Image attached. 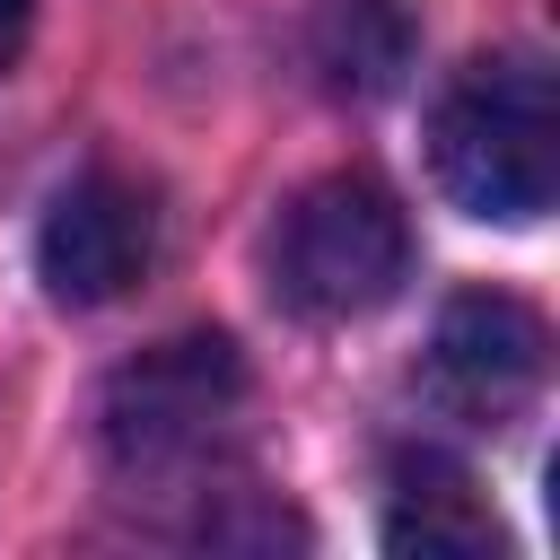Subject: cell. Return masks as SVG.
<instances>
[{"mask_svg": "<svg viewBox=\"0 0 560 560\" xmlns=\"http://www.w3.org/2000/svg\"><path fill=\"white\" fill-rule=\"evenodd\" d=\"M429 166L464 219L534 228L560 192V105H551L542 52L464 61L429 114Z\"/></svg>", "mask_w": 560, "mask_h": 560, "instance_id": "6da1fadb", "label": "cell"}, {"mask_svg": "<svg viewBox=\"0 0 560 560\" xmlns=\"http://www.w3.org/2000/svg\"><path fill=\"white\" fill-rule=\"evenodd\" d=\"M411 271V228L376 175H315L271 228V289L306 324L376 315Z\"/></svg>", "mask_w": 560, "mask_h": 560, "instance_id": "7a4b0ae2", "label": "cell"}, {"mask_svg": "<svg viewBox=\"0 0 560 560\" xmlns=\"http://www.w3.org/2000/svg\"><path fill=\"white\" fill-rule=\"evenodd\" d=\"M245 376H236V350L219 332H192V341H166L149 359H131L114 385H105V455L122 472H166V464H192L210 446V429L236 411Z\"/></svg>", "mask_w": 560, "mask_h": 560, "instance_id": "3957f363", "label": "cell"}, {"mask_svg": "<svg viewBox=\"0 0 560 560\" xmlns=\"http://www.w3.org/2000/svg\"><path fill=\"white\" fill-rule=\"evenodd\" d=\"M158 254V210L122 175H79L35 228V271L61 306H114Z\"/></svg>", "mask_w": 560, "mask_h": 560, "instance_id": "277c9868", "label": "cell"}, {"mask_svg": "<svg viewBox=\"0 0 560 560\" xmlns=\"http://www.w3.org/2000/svg\"><path fill=\"white\" fill-rule=\"evenodd\" d=\"M429 376L464 420H481V429L516 420L534 402V385H542V315L499 298V289L446 298L438 341H429Z\"/></svg>", "mask_w": 560, "mask_h": 560, "instance_id": "5b68a950", "label": "cell"}, {"mask_svg": "<svg viewBox=\"0 0 560 560\" xmlns=\"http://www.w3.org/2000/svg\"><path fill=\"white\" fill-rule=\"evenodd\" d=\"M385 551H420V560H481V551H499V516L481 508V490H472L455 464L420 455V464H402V472H394V499H385Z\"/></svg>", "mask_w": 560, "mask_h": 560, "instance_id": "8992f818", "label": "cell"}, {"mask_svg": "<svg viewBox=\"0 0 560 560\" xmlns=\"http://www.w3.org/2000/svg\"><path fill=\"white\" fill-rule=\"evenodd\" d=\"M402 52H411V26L394 0H332L324 9V35H315V61L332 88L350 96H385L402 79Z\"/></svg>", "mask_w": 560, "mask_h": 560, "instance_id": "52a82bcc", "label": "cell"}, {"mask_svg": "<svg viewBox=\"0 0 560 560\" xmlns=\"http://www.w3.org/2000/svg\"><path fill=\"white\" fill-rule=\"evenodd\" d=\"M26 26H35V0H0V70L26 52Z\"/></svg>", "mask_w": 560, "mask_h": 560, "instance_id": "ba28073f", "label": "cell"}]
</instances>
